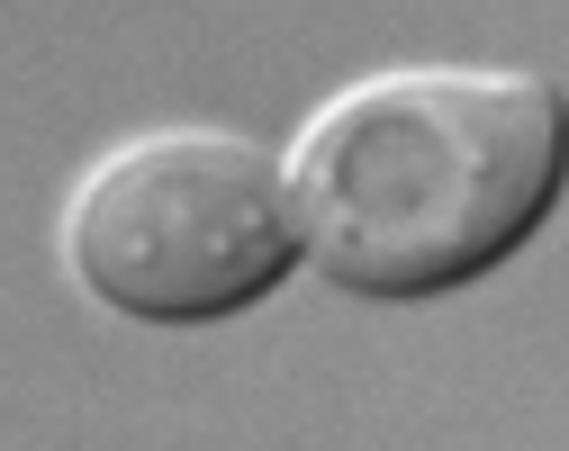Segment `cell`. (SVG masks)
I'll use <instances>...</instances> for the list:
<instances>
[{"label":"cell","mask_w":569,"mask_h":451,"mask_svg":"<svg viewBox=\"0 0 569 451\" xmlns=\"http://www.w3.org/2000/svg\"><path fill=\"white\" fill-rule=\"evenodd\" d=\"M299 253L352 298H443L507 262L560 190V91L507 63H389L290 136Z\"/></svg>","instance_id":"1"},{"label":"cell","mask_w":569,"mask_h":451,"mask_svg":"<svg viewBox=\"0 0 569 451\" xmlns=\"http://www.w3.org/2000/svg\"><path fill=\"white\" fill-rule=\"evenodd\" d=\"M63 262L109 317L208 325L271 298L299 262L290 181L236 127L118 136L63 190Z\"/></svg>","instance_id":"2"}]
</instances>
